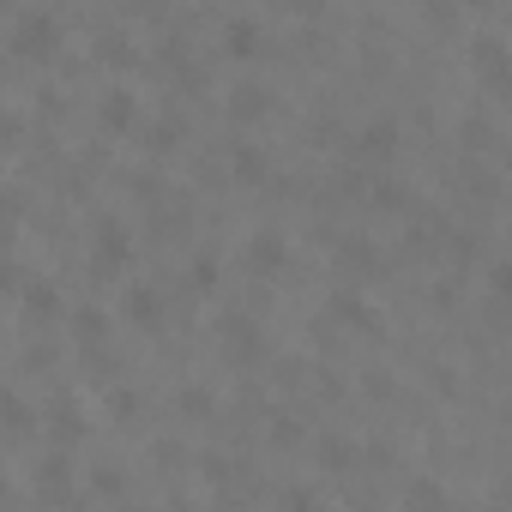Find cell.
Returning <instances> with one entry per match:
<instances>
[{"instance_id":"1","label":"cell","mask_w":512,"mask_h":512,"mask_svg":"<svg viewBox=\"0 0 512 512\" xmlns=\"http://www.w3.org/2000/svg\"><path fill=\"white\" fill-rule=\"evenodd\" d=\"M61 49V25L49 19V13H25L19 25H13V55L19 61H49Z\"/></svg>"},{"instance_id":"2","label":"cell","mask_w":512,"mask_h":512,"mask_svg":"<svg viewBox=\"0 0 512 512\" xmlns=\"http://www.w3.org/2000/svg\"><path fill=\"white\" fill-rule=\"evenodd\" d=\"M470 67L482 73V85H488L494 97H512V49H506L500 37H476V43H470Z\"/></svg>"},{"instance_id":"3","label":"cell","mask_w":512,"mask_h":512,"mask_svg":"<svg viewBox=\"0 0 512 512\" xmlns=\"http://www.w3.org/2000/svg\"><path fill=\"white\" fill-rule=\"evenodd\" d=\"M91 266H97V272H127V266H133V229H127V223H115V217L97 223Z\"/></svg>"},{"instance_id":"4","label":"cell","mask_w":512,"mask_h":512,"mask_svg":"<svg viewBox=\"0 0 512 512\" xmlns=\"http://www.w3.org/2000/svg\"><path fill=\"white\" fill-rule=\"evenodd\" d=\"M247 272L253 278H278V272H290V241L278 235V229H260L247 241Z\"/></svg>"},{"instance_id":"5","label":"cell","mask_w":512,"mask_h":512,"mask_svg":"<svg viewBox=\"0 0 512 512\" xmlns=\"http://www.w3.org/2000/svg\"><path fill=\"white\" fill-rule=\"evenodd\" d=\"M350 151H356L362 163H392V151H398V121H368V127L350 139Z\"/></svg>"},{"instance_id":"6","label":"cell","mask_w":512,"mask_h":512,"mask_svg":"<svg viewBox=\"0 0 512 512\" xmlns=\"http://www.w3.org/2000/svg\"><path fill=\"white\" fill-rule=\"evenodd\" d=\"M97 121H103L109 133H133V127H139V97H133L127 85L103 91V103H97Z\"/></svg>"},{"instance_id":"7","label":"cell","mask_w":512,"mask_h":512,"mask_svg":"<svg viewBox=\"0 0 512 512\" xmlns=\"http://www.w3.org/2000/svg\"><path fill=\"white\" fill-rule=\"evenodd\" d=\"M121 314H127L139 332H157V326H163V296H157L151 284H127V296H121Z\"/></svg>"},{"instance_id":"8","label":"cell","mask_w":512,"mask_h":512,"mask_svg":"<svg viewBox=\"0 0 512 512\" xmlns=\"http://www.w3.org/2000/svg\"><path fill=\"white\" fill-rule=\"evenodd\" d=\"M266 109H272V91H266V85H253V79H241V85L229 91V115H235L241 127H253V121H260Z\"/></svg>"},{"instance_id":"9","label":"cell","mask_w":512,"mask_h":512,"mask_svg":"<svg viewBox=\"0 0 512 512\" xmlns=\"http://www.w3.org/2000/svg\"><path fill=\"white\" fill-rule=\"evenodd\" d=\"M223 356L253 362V356H260V326H253V320H229L223 326Z\"/></svg>"},{"instance_id":"10","label":"cell","mask_w":512,"mask_h":512,"mask_svg":"<svg viewBox=\"0 0 512 512\" xmlns=\"http://www.w3.org/2000/svg\"><path fill=\"white\" fill-rule=\"evenodd\" d=\"M67 332H73V344H79V350H97V344L109 338V314H97V308H79V314L67 320Z\"/></svg>"},{"instance_id":"11","label":"cell","mask_w":512,"mask_h":512,"mask_svg":"<svg viewBox=\"0 0 512 512\" xmlns=\"http://www.w3.org/2000/svg\"><path fill=\"white\" fill-rule=\"evenodd\" d=\"M229 169H235V181H247V187H260L272 163H266V151H260V145H235V151H229Z\"/></svg>"},{"instance_id":"12","label":"cell","mask_w":512,"mask_h":512,"mask_svg":"<svg viewBox=\"0 0 512 512\" xmlns=\"http://www.w3.org/2000/svg\"><path fill=\"white\" fill-rule=\"evenodd\" d=\"M223 49H229L235 61H253V55L266 49V37H260V25H247V19H235V25L223 31Z\"/></svg>"},{"instance_id":"13","label":"cell","mask_w":512,"mask_h":512,"mask_svg":"<svg viewBox=\"0 0 512 512\" xmlns=\"http://www.w3.org/2000/svg\"><path fill=\"white\" fill-rule=\"evenodd\" d=\"M332 320H344V326H356V332H368V338L380 332L374 308H368V302H356V296H338V302H332Z\"/></svg>"},{"instance_id":"14","label":"cell","mask_w":512,"mask_h":512,"mask_svg":"<svg viewBox=\"0 0 512 512\" xmlns=\"http://www.w3.org/2000/svg\"><path fill=\"white\" fill-rule=\"evenodd\" d=\"M49 428H55V440H67V446H73V440L85 434V416H79V404H73V398H61V404L49 410Z\"/></svg>"},{"instance_id":"15","label":"cell","mask_w":512,"mask_h":512,"mask_svg":"<svg viewBox=\"0 0 512 512\" xmlns=\"http://www.w3.org/2000/svg\"><path fill=\"white\" fill-rule=\"evenodd\" d=\"M25 308H31V314H49V320H55V314H61V290L37 278V284H25Z\"/></svg>"},{"instance_id":"16","label":"cell","mask_w":512,"mask_h":512,"mask_svg":"<svg viewBox=\"0 0 512 512\" xmlns=\"http://www.w3.org/2000/svg\"><path fill=\"white\" fill-rule=\"evenodd\" d=\"M187 284H193L199 296H211V290H217V260H211V253H199V260L187 266Z\"/></svg>"},{"instance_id":"17","label":"cell","mask_w":512,"mask_h":512,"mask_svg":"<svg viewBox=\"0 0 512 512\" xmlns=\"http://www.w3.org/2000/svg\"><path fill=\"white\" fill-rule=\"evenodd\" d=\"M37 482H43V494H49V500H67V458H49Z\"/></svg>"},{"instance_id":"18","label":"cell","mask_w":512,"mask_h":512,"mask_svg":"<svg viewBox=\"0 0 512 512\" xmlns=\"http://www.w3.org/2000/svg\"><path fill=\"white\" fill-rule=\"evenodd\" d=\"M368 199H374L380 211H404V199H410V193H404L398 181H374V187H368Z\"/></svg>"},{"instance_id":"19","label":"cell","mask_w":512,"mask_h":512,"mask_svg":"<svg viewBox=\"0 0 512 512\" xmlns=\"http://www.w3.org/2000/svg\"><path fill=\"white\" fill-rule=\"evenodd\" d=\"M488 296H494V302H506V308H512V260H500V266H494V272H488Z\"/></svg>"},{"instance_id":"20","label":"cell","mask_w":512,"mask_h":512,"mask_svg":"<svg viewBox=\"0 0 512 512\" xmlns=\"http://www.w3.org/2000/svg\"><path fill=\"white\" fill-rule=\"evenodd\" d=\"M103 61H115V67H127V61H133V43H127L121 31H109V37H103Z\"/></svg>"},{"instance_id":"21","label":"cell","mask_w":512,"mask_h":512,"mask_svg":"<svg viewBox=\"0 0 512 512\" xmlns=\"http://www.w3.org/2000/svg\"><path fill=\"white\" fill-rule=\"evenodd\" d=\"M7 434H31V410H25V398H7Z\"/></svg>"},{"instance_id":"22","label":"cell","mask_w":512,"mask_h":512,"mask_svg":"<svg viewBox=\"0 0 512 512\" xmlns=\"http://www.w3.org/2000/svg\"><path fill=\"white\" fill-rule=\"evenodd\" d=\"M181 410H187V416H205V410H211V392H205V386H187V392H181Z\"/></svg>"},{"instance_id":"23","label":"cell","mask_w":512,"mask_h":512,"mask_svg":"<svg viewBox=\"0 0 512 512\" xmlns=\"http://www.w3.org/2000/svg\"><path fill=\"white\" fill-rule=\"evenodd\" d=\"M91 488H97L103 500H121V488H127V482H121L115 470H97V476H91Z\"/></svg>"},{"instance_id":"24","label":"cell","mask_w":512,"mask_h":512,"mask_svg":"<svg viewBox=\"0 0 512 512\" xmlns=\"http://www.w3.org/2000/svg\"><path fill=\"white\" fill-rule=\"evenodd\" d=\"M181 139V121H157V133H151V151H169Z\"/></svg>"},{"instance_id":"25","label":"cell","mask_w":512,"mask_h":512,"mask_svg":"<svg viewBox=\"0 0 512 512\" xmlns=\"http://www.w3.org/2000/svg\"><path fill=\"white\" fill-rule=\"evenodd\" d=\"M410 500H416V506H428V500H446V488L422 476V482H410Z\"/></svg>"},{"instance_id":"26","label":"cell","mask_w":512,"mask_h":512,"mask_svg":"<svg viewBox=\"0 0 512 512\" xmlns=\"http://www.w3.org/2000/svg\"><path fill=\"white\" fill-rule=\"evenodd\" d=\"M326 464H332V470H350V446H344V440H326Z\"/></svg>"},{"instance_id":"27","label":"cell","mask_w":512,"mask_h":512,"mask_svg":"<svg viewBox=\"0 0 512 512\" xmlns=\"http://www.w3.org/2000/svg\"><path fill=\"white\" fill-rule=\"evenodd\" d=\"M272 440H278V446H296V440H302V428H296V422H278V428H272Z\"/></svg>"},{"instance_id":"28","label":"cell","mask_w":512,"mask_h":512,"mask_svg":"<svg viewBox=\"0 0 512 512\" xmlns=\"http://www.w3.org/2000/svg\"><path fill=\"white\" fill-rule=\"evenodd\" d=\"M464 145H488V127L482 121H464Z\"/></svg>"}]
</instances>
